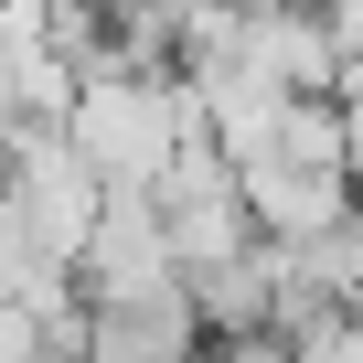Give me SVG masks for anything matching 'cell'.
<instances>
[{
  "label": "cell",
  "instance_id": "obj_4",
  "mask_svg": "<svg viewBox=\"0 0 363 363\" xmlns=\"http://www.w3.org/2000/svg\"><path fill=\"white\" fill-rule=\"evenodd\" d=\"M203 363H289L267 331H246V342H203Z\"/></svg>",
  "mask_w": 363,
  "mask_h": 363
},
{
  "label": "cell",
  "instance_id": "obj_2",
  "mask_svg": "<svg viewBox=\"0 0 363 363\" xmlns=\"http://www.w3.org/2000/svg\"><path fill=\"white\" fill-rule=\"evenodd\" d=\"M75 310H86V363H203V310L171 267L139 278V289L75 299Z\"/></svg>",
  "mask_w": 363,
  "mask_h": 363
},
{
  "label": "cell",
  "instance_id": "obj_5",
  "mask_svg": "<svg viewBox=\"0 0 363 363\" xmlns=\"http://www.w3.org/2000/svg\"><path fill=\"white\" fill-rule=\"evenodd\" d=\"M160 11H171V22H182V33H193V22H203V11H225V0H160Z\"/></svg>",
  "mask_w": 363,
  "mask_h": 363
},
{
  "label": "cell",
  "instance_id": "obj_3",
  "mask_svg": "<svg viewBox=\"0 0 363 363\" xmlns=\"http://www.w3.org/2000/svg\"><path fill=\"white\" fill-rule=\"evenodd\" d=\"M171 257H160V203L150 193H107L96 203V235H86V257H75V289L86 299H107V289H139V278H160Z\"/></svg>",
  "mask_w": 363,
  "mask_h": 363
},
{
  "label": "cell",
  "instance_id": "obj_1",
  "mask_svg": "<svg viewBox=\"0 0 363 363\" xmlns=\"http://www.w3.org/2000/svg\"><path fill=\"white\" fill-rule=\"evenodd\" d=\"M193 128H203V118H193V96H182V75H171V86L107 75V86H86V96L65 107V150L96 171V193H160L171 150L193 139Z\"/></svg>",
  "mask_w": 363,
  "mask_h": 363
}]
</instances>
